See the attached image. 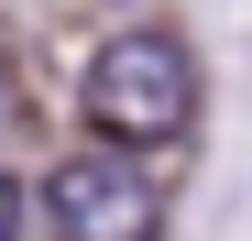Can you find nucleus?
<instances>
[{"label": "nucleus", "mask_w": 252, "mask_h": 241, "mask_svg": "<svg viewBox=\"0 0 252 241\" xmlns=\"http://www.w3.org/2000/svg\"><path fill=\"white\" fill-rule=\"evenodd\" d=\"M77 110L99 120V143H110V153L176 143L187 120H197V55H187L164 22H132V33H110V44L88 55V77H77Z\"/></svg>", "instance_id": "f257e3e1"}, {"label": "nucleus", "mask_w": 252, "mask_h": 241, "mask_svg": "<svg viewBox=\"0 0 252 241\" xmlns=\"http://www.w3.org/2000/svg\"><path fill=\"white\" fill-rule=\"evenodd\" d=\"M0 120H11V77H0Z\"/></svg>", "instance_id": "20e7f679"}, {"label": "nucleus", "mask_w": 252, "mask_h": 241, "mask_svg": "<svg viewBox=\"0 0 252 241\" xmlns=\"http://www.w3.org/2000/svg\"><path fill=\"white\" fill-rule=\"evenodd\" d=\"M44 230L55 241H154L164 230V197H154V176L132 165V153L88 143V153H66V165L44 176Z\"/></svg>", "instance_id": "f03ea898"}, {"label": "nucleus", "mask_w": 252, "mask_h": 241, "mask_svg": "<svg viewBox=\"0 0 252 241\" xmlns=\"http://www.w3.org/2000/svg\"><path fill=\"white\" fill-rule=\"evenodd\" d=\"M0 241H22V186L0 176Z\"/></svg>", "instance_id": "7ed1b4c3"}]
</instances>
